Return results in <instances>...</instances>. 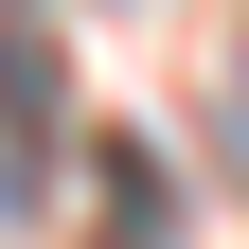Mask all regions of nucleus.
<instances>
[{"mask_svg":"<svg viewBox=\"0 0 249 249\" xmlns=\"http://www.w3.org/2000/svg\"><path fill=\"white\" fill-rule=\"evenodd\" d=\"M53 142H71V53H53L36 0H0V213L53 178Z\"/></svg>","mask_w":249,"mask_h":249,"instance_id":"nucleus-1","label":"nucleus"},{"mask_svg":"<svg viewBox=\"0 0 249 249\" xmlns=\"http://www.w3.org/2000/svg\"><path fill=\"white\" fill-rule=\"evenodd\" d=\"M231 160H249V53H231Z\"/></svg>","mask_w":249,"mask_h":249,"instance_id":"nucleus-2","label":"nucleus"}]
</instances>
